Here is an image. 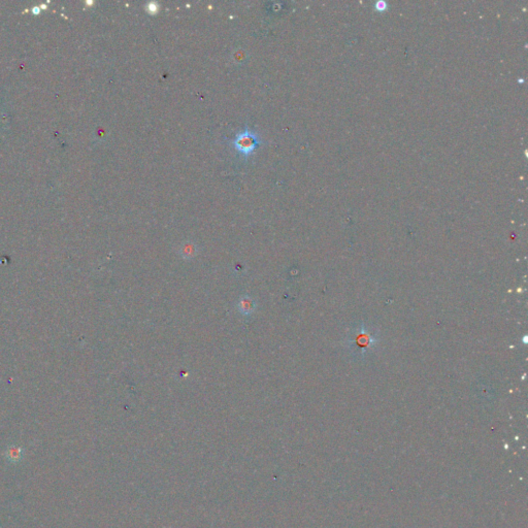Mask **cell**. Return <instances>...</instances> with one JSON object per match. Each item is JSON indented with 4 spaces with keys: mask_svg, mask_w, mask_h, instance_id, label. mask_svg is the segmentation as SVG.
Masks as SVG:
<instances>
[{
    "mask_svg": "<svg viewBox=\"0 0 528 528\" xmlns=\"http://www.w3.org/2000/svg\"><path fill=\"white\" fill-rule=\"evenodd\" d=\"M178 253L179 255L181 256L182 259L184 260H192L193 258H195L198 253H199V248L197 246V244H195L194 242H191V241H187V242H184L179 250H178Z\"/></svg>",
    "mask_w": 528,
    "mask_h": 528,
    "instance_id": "2",
    "label": "cell"
},
{
    "mask_svg": "<svg viewBox=\"0 0 528 528\" xmlns=\"http://www.w3.org/2000/svg\"><path fill=\"white\" fill-rule=\"evenodd\" d=\"M149 10H150L153 14H154V12H155V11H157V9L155 8V5H154V4H151V5H150V9H149Z\"/></svg>",
    "mask_w": 528,
    "mask_h": 528,
    "instance_id": "4",
    "label": "cell"
},
{
    "mask_svg": "<svg viewBox=\"0 0 528 528\" xmlns=\"http://www.w3.org/2000/svg\"><path fill=\"white\" fill-rule=\"evenodd\" d=\"M230 143L241 156H243L245 159H248L255 152L256 148L262 145V140L257 132L246 127L245 130L237 133L235 137L230 140Z\"/></svg>",
    "mask_w": 528,
    "mask_h": 528,
    "instance_id": "1",
    "label": "cell"
},
{
    "mask_svg": "<svg viewBox=\"0 0 528 528\" xmlns=\"http://www.w3.org/2000/svg\"><path fill=\"white\" fill-rule=\"evenodd\" d=\"M256 306H257V303L256 301L250 296V295H243L237 304H236V307L238 309V311L243 315V316H250L252 315L255 309H256Z\"/></svg>",
    "mask_w": 528,
    "mask_h": 528,
    "instance_id": "3",
    "label": "cell"
}]
</instances>
